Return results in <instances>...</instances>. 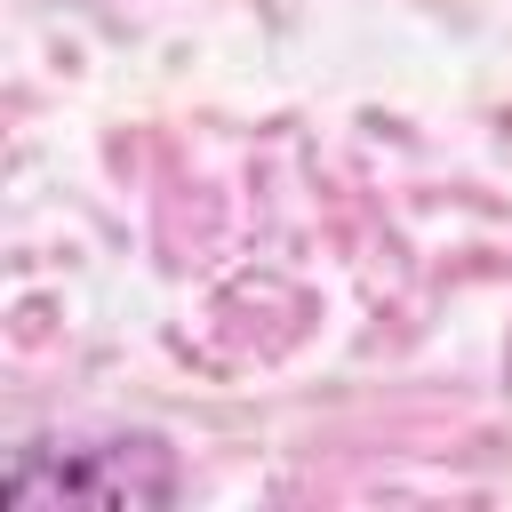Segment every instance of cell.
<instances>
[{
  "label": "cell",
  "mask_w": 512,
  "mask_h": 512,
  "mask_svg": "<svg viewBox=\"0 0 512 512\" xmlns=\"http://www.w3.org/2000/svg\"><path fill=\"white\" fill-rule=\"evenodd\" d=\"M16 456L56 464V480L24 496H96V504H160L176 496V464L160 440H24Z\"/></svg>",
  "instance_id": "obj_1"
}]
</instances>
